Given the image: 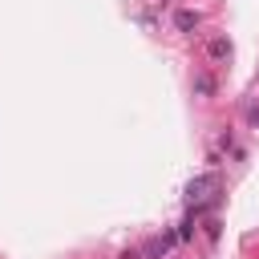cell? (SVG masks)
Returning <instances> with one entry per match:
<instances>
[{"mask_svg":"<svg viewBox=\"0 0 259 259\" xmlns=\"http://www.w3.org/2000/svg\"><path fill=\"white\" fill-rule=\"evenodd\" d=\"M178 243V231H162L158 239H146L142 243V259H166V251Z\"/></svg>","mask_w":259,"mask_h":259,"instance_id":"obj_1","label":"cell"},{"mask_svg":"<svg viewBox=\"0 0 259 259\" xmlns=\"http://www.w3.org/2000/svg\"><path fill=\"white\" fill-rule=\"evenodd\" d=\"M206 190H219V174H198V178L186 182V198H190V202H202Z\"/></svg>","mask_w":259,"mask_h":259,"instance_id":"obj_2","label":"cell"},{"mask_svg":"<svg viewBox=\"0 0 259 259\" xmlns=\"http://www.w3.org/2000/svg\"><path fill=\"white\" fill-rule=\"evenodd\" d=\"M198 24H202V16H198L194 8H178V12H174V28H178V32H194Z\"/></svg>","mask_w":259,"mask_h":259,"instance_id":"obj_3","label":"cell"},{"mask_svg":"<svg viewBox=\"0 0 259 259\" xmlns=\"http://www.w3.org/2000/svg\"><path fill=\"white\" fill-rule=\"evenodd\" d=\"M206 53H210V61H227L231 57V40L227 36H214V40H206Z\"/></svg>","mask_w":259,"mask_h":259,"instance_id":"obj_4","label":"cell"},{"mask_svg":"<svg viewBox=\"0 0 259 259\" xmlns=\"http://www.w3.org/2000/svg\"><path fill=\"white\" fill-rule=\"evenodd\" d=\"M194 93H198V97H210V93H214V77L198 73V77H194Z\"/></svg>","mask_w":259,"mask_h":259,"instance_id":"obj_5","label":"cell"},{"mask_svg":"<svg viewBox=\"0 0 259 259\" xmlns=\"http://www.w3.org/2000/svg\"><path fill=\"white\" fill-rule=\"evenodd\" d=\"M243 117H247V125H251V130H259V101H251V105L243 109Z\"/></svg>","mask_w":259,"mask_h":259,"instance_id":"obj_6","label":"cell"},{"mask_svg":"<svg viewBox=\"0 0 259 259\" xmlns=\"http://www.w3.org/2000/svg\"><path fill=\"white\" fill-rule=\"evenodd\" d=\"M190 235H194V214H186L182 227H178V239H190Z\"/></svg>","mask_w":259,"mask_h":259,"instance_id":"obj_7","label":"cell"},{"mask_svg":"<svg viewBox=\"0 0 259 259\" xmlns=\"http://www.w3.org/2000/svg\"><path fill=\"white\" fill-rule=\"evenodd\" d=\"M206 239H219V219H206Z\"/></svg>","mask_w":259,"mask_h":259,"instance_id":"obj_8","label":"cell"}]
</instances>
